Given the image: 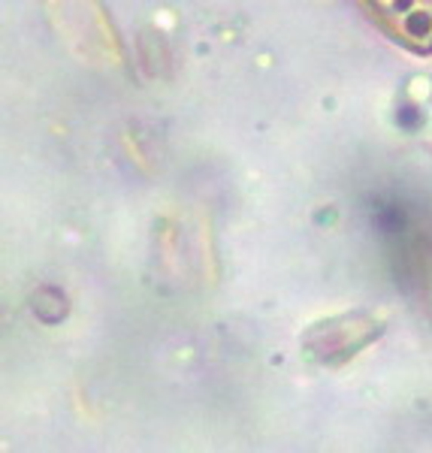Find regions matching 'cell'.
<instances>
[{"label": "cell", "instance_id": "1", "mask_svg": "<svg viewBox=\"0 0 432 453\" xmlns=\"http://www.w3.org/2000/svg\"><path fill=\"white\" fill-rule=\"evenodd\" d=\"M372 21L414 55H432V0H363Z\"/></svg>", "mask_w": 432, "mask_h": 453}]
</instances>
